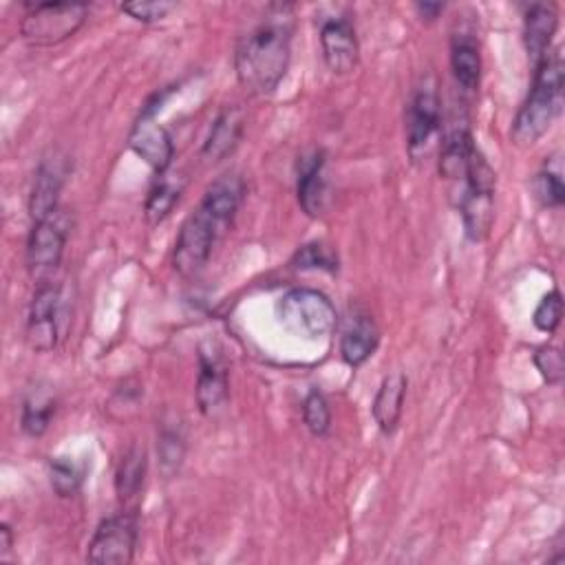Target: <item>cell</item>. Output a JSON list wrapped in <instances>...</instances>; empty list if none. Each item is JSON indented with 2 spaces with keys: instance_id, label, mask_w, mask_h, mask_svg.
Listing matches in <instances>:
<instances>
[{
  "instance_id": "6",
  "label": "cell",
  "mask_w": 565,
  "mask_h": 565,
  "mask_svg": "<svg viewBox=\"0 0 565 565\" xmlns=\"http://www.w3.org/2000/svg\"><path fill=\"white\" fill-rule=\"evenodd\" d=\"M227 230L230 227L216 221L203 205H196V210L185 216L177 234L172 249L174 269L185 278L196 276L207 265L214 245Z\"/></svg>"
},
{
  "instance_id": "9",
  "label": "cell",
  "mask_w": 565,
  "mask_h": 565,
  "mask_svg": "<svg viewBox=\"0 0 565 565\" xmlns=\"http://www.w3.org/2000/svg\"><path fill=\"white\" fill-rule=\"evenodd\" d=\"M62 287L51 280H42L31 298L26 316V344L35 353H49L57 347L62 335Z\"/></svg>"
},
{
  "instance_id": "13",
  "label": "cell",
  "mask_w": 565,
  "mask_h": 565,
  "mask_svg": "<svg viewBox=\"0 0 565 565\" xmlns=\"http://www.w3.org/2000/svg\"><path fill=\"white\" fill-rule=\"evenodd\" d=\"M320 51L327 68L335 75H349L360 60V42L349 18H329L320 26Z\"/></svg>"
},
{
  "instance_id": "27",
  "label": "cell",
  "mask_w": 565,
  "mask_h": 565,
  "mask_svg": "<svg viewBox=\"0 0 565 565\" xmlns=\"http://www.w3.org/2000/svg\"><path fill=\"white\" fill-rule=\"evenodd\" d=\"M338 254L333 252L331 245L322 243V241H311L305 243L302 247L296 249V254L291 256V267L300 269V271H327V274H335L338 271Z\"/></svg>"
},
{
  "instance_id": "3",
  "label": "cell",
  "mask_w": 565,
  "mask_h": 565,
  "mask_svg": "<svg viewBox=\"0 0 565 565\" xmlns=\"http://www.w3.org/2000/svg\"><path fill=\"white\" fill-rule=\"evenodd\" d=\"M494 190L497 174L479 148L472 150L463 179L461 194L457 201L459 216L463 223V234L472 243H481L494 221Z\"/></svg>"
},
{
  "instance_id": "10",
  "label": "cell",
  "mask_w": 565,
  "mask_h": 565,
  "mask_svg": "<svg viewBox=\"0 0 565 565\" xmlns=\"http://www.w3.org/2000/svg\"><path fill=\"white\" fill-rule=\"evenodd\" d=\"M68 218L57 210L49 218L33 221L29 238H26V267L35 278H44L57 269L64 256V247L68 241Z\"/></svg>"
},
{
  "instance_id": "7",
  "label": "cell",
  "mask_w": 565,
  "mask_h": 565,
  "mask_svg": "<svg viewBox=\"0 0 565 565\" xmlns=\"http://www.w3.org/2000/svg\"><path fill=\"white\" fill-rule=\"evenodd\" d=\"M166 90L154 93L137 115L130 132H128V148L143 159L154 174L168 172L172 159H174V143L170 132L157 121V110L161 108L166 99Z\"/></svg>"
},
{
  "instance_id": "28",
  "label": "cell",
  "mask_w": 565,
  "mask_h": 565,
  "mask_svg": "<svg viewBox=\"0 0 565 565\" xmlns=\"http://www.w3.org/2000/svg\"><path fill=\"white\" fill-rule=\"evenodd\" d=\"M49 481H51L53 492L60 499H68V497H75L79 492L82 481H84V472L73 459L55 457L49 463Z\"/></svg>"
},
{
  "instance_id": "33",
  "label": "cell",
  "mask_w": 565,
  "mask_h": 565,
  "mask_svg": "<svg viewBox=\"0 0 565 565\" xmlns=\"http://www.w3.org/2000/svg\"><path fill=\"white\" fill-rule=\"evenodd\" d=\"M174 9H177V2H168V0H137V2L119 4L121 13H126L128 18H132L137 22H143V24L159 22Z\"/></svg>"
},
{
  "instance_id": "14",
  "label": "cell",
  "mask_w": 565,
  "mask_h": 565,
  "mask_svg": "<svg viewBox=\"0 0 565 565\" xmlns=\"http://www.w3.org/2000/svg\"><path fill=\"white\" fill-rule=\"evenodd\" d=\"M66 163L64 159H42L33 172L31 190H29V216L31 221L49 218L57 212L60 194L66 181Z\"/></svg>"
},
{
  "instance_id": "35",
  "label": "cell",
  "mask_w": 565,
  "mask_h": 565,
  "mask_svg": "<svg viewBox=\"0 0 565 565\" xmlns=\"http://www.w3.org/2000/svg\"><path fill=\"white\" fill-rule=\"evenodd\" d=\"M11 547H13V532L9 523H0V558H7Z\"/></svg>"
},
{
  "instance_id": "16",
  "label": "cell",
  "mask_w": 565,
  "mask_h": 565,
  "mask_svg": "<svg viewBox=\"0 0 565 565\" xmlns=\"http://www.w3.org/2000/svg\"><path fill=\"white\" fill-rule=\"evenodd\" d=\"M558 29V11L552 2H534L523 18V44L532 66H536L552 49L554 33Z\"/></svg>"
},
{
  "instance_id": "25",
  "label": "cell",
  "mask_w": 565,
  "mask_h": 565,
  "mask_svg": "<svg viewBox=\"0 0 565 565\" xmlns=\"http://www.w3.org/2000/svg\"><path fill=\"white\" fill-rule=\"evenodd\" d=\"M55 408H57V402L51 391L33 388L31 393H26L20 411V426L24 435L42 437L51 426Z\"/></svg>"
},
{
  "instance_id": "34",
  "label": "cell",
  "mask_w": 565,
  "mask_h": 565,
  "mask_svg": "<svg viewBox=\"0 0 565 565\" xmlns=\"http://www.w3.org/2000/svg\"><path fill=\"white\" fill-rule=\"evenodd\" d=\"M415 11H417V15H419L422 20L433 22V20H437V15L444 11V4H441V2H417V4H415Z\"/></svg>"
},
{
  "instance_id": "19",
  "label": "cell",
  "mask_w": 565,
  "mask_h": 565,
  "mask_svg": "<svg viewBox=\"0 0 565 565\" xmlns=\"http://www.w3.org/2000/svg\"><path fill=\"white\" fill-rule=\"evenodd\" d=\"M406 386L408 380L404 373L395 371L382 377L373 404H371V415L375 426L380 428L382 435H393L404 411V397H406Z\"/></svg>"
},
{
  "instance_id": "30",
  "label": "cell",
  "mask_w": 565,
  "mask_h": 565,
  "mask_svg": "<svg viewBox=\"0 0 565 565\" xmlns=\"http://www.w3.org/2000/svg\"><path fill=\"white\" fill-rule=\"evenodd\" d=\"M532 192L543 207H561L565 203V183L554 170H539L532 179Z\"/></svg>"
},
{
  "instance_id": "5",
  "label": "cell",
  "mask_w": 565,
  "mask_h": 565,
  "mask_svg": "<svg viewBox=\"0 0 565 565\" xmlns=\"http://www.w3.org/2000/svg\"><path fill=\"white\" fill-rule=\"evenodd\" d=\"M276 313L289 333L309 340L329 335L338 320L333 302L311 287H294L285 291L276 305Z\"/></svg>"
},
{
  "instance_id": "26",
  "label": "cell",
  "mask_w": 565,
  "mask_h": 565,
  "mask_svg": "<svg viewBox=\"0 0 565 565\" xmlns=\"http://www.w3.org/2000/svg\"><path fill=\"white\" fill-rule=\"evenodd\" d=\"M157 457H159V468L166 475H172L181 468L185 457V433L177 419L161 424V430L157 437Z\"/></svg>"
},
{
  "instance_id": "11",
  "label": "cell",
  "mask_w": 565,
  "mask_h": 565,
  "mask_svg": "<svg viewBox=\"0 0 565 565\" xmlns=\"http://www.w3.org/2000/svg\"><path fill=\"white\" fill-rule=\"evenodd\" d=\"M441 124V102L437 82L433 75L424 77V82L415 88L408 113H406V148L413 159L426 154L430 139L439 130Z\"/></svg>"
},
{
  "instance_id": "31",
  "label": "cell",
  "mask_w": 565,
  "mask_h": 565,
  "mask_svg": "<svg viewBox=\"0 0 565 565\" xmlns=\"http://www.w3.org/2000/svg\"><path fill=\"white\" fill-rule=\"evenodd\" d=\"M561 318H563V296L558 289H552L539 300L532 313V322L539 331L554 333L561 324Z\"/></svg>"
},
{
  "instance_id": "1",
  "label": "cell",
  "mask_w": 565,
  "mask_h": 565,
  "mask_svg": "<svg viewBox=\"0 0 565 565\" xmlns=\"http://www.w3.org/2000/svg\"><path fill=\"white\" fill-rule=\"evenodd\" d=\"M291 4H269L267 18L249 29L236 44L234 71L245 93L271 95L291 62Z\"/></svg>"
},
{
  "instance_id": "29",
  "label": "cell",
  "mask_w": 565,
  "mask_h": 565,
  "mask_svg": "<svg viewBox=\"0 0 565 565\" xmlns=\"http://www.w3.org/2000/svg\"><path fill=\"white\" fill-rule=\"evenodd\" d=\"M302 422L313 437H324L331 428V408L318 388H311L302 402Z\"/></svg>"
},
{
  "instance_id": "20",
  "label": "cell",
  "mask_w": 565,
  "mask_h": 565,
  "mask_svg": "<svg viewBox=\"0 0 565 565\" xmlns=\"http://www.w3.org/2000/svg\"><path fill=\"white\" fill-rule=\"evenodd\" d=\"M380 344V329L369 313H355L340 335V355L349 366H362Z\"/></svg>"
},
{
  "instance_id": "24",
  "label": "cell",
  "mask_w": 565,
  "mask_h": 565,
  "mask_svg": "<svg viewBox=\"0 0 565 565\" xmlns=\"http://www.w3.org/2000/svg\"><path fill=\"white\" fill-rule=\"evenodd\" d=\"M148 468V455L146 448L139 444H132L115 468V492L121 501H130L135 494H139Z\"/></svg>"
},
{
  "instance_id": "4",
  "label": "cell",
  "mask_w": 565,
  "mask_h": 565,
  "mask_svg": "<svg viewBox=\"0 0 565 565\" xmlns=\"http://www.w3.org/2000/svg\"><path fill=\"white\" fill-rule=\"evenodd\" d=\"M20 20V38L33 49H49L73 38L86 22L84 2H31Z\"/></svg>"
},
{
  "instance_id": "8",
  "label": "cell",
  "mask_w": 565,
  "mask_h": 565,
  "mask_svg": "<svg viewBox=\"0 0 565 565\" xmlns=\"http://www.w3.org/2000/svg\"><path fill=\"white\" fill-rule=\"evenodd\" d=\"M139 521L135 512H117L102 519L88 541L86 561L95 565H128L135 558Z\"/></svg>"
},
{
  "instance_id": "21",
  "label": "cell",
  "mask_w": 565,
  "mask_h": 565,
  "mask_svg": "<svg viewBox=\"0 0 565 565\" xmlns=\"http://www.w3.org/2000/svg\"><path fill=\"white\" fill-rule=\"evenodd\" d=\"M245 199V181L236 172H227L218 177L203 194L201 203L216 221H221L225 227L232 225L241 203Z\"/></svg>"
},
{
  "instance_id": "2",
  "label": "cell",
  "mask_w": 565,
  "mask_h": 565,
  "mask_svg": "<svg viewBox=\"0 0 565 565\" xmlns=\"http://www.w3.org/2000/svg\"><path fill=\"white\" fill-rule=\"evenodd\" d=\"M563 82L565 68L561 49H550V53L534 66L532 86L512 121L510 141L514 146L530 148L547 132V128L561 113Z\"/></svg>"
},
{
  "instance_id": "22",
  "label": "cell",
  "mask_w": 565,
  "mask_h": 565,
  "mask_svg": "<svg viewBox=\"0 0 565 565\" xmlns=\"http://www.w3.org/2000/svg\"><path fill=\"white\" fill-rule=\"evenodd\" d=\"M450 71L457 86L475 93L481 82V53L472 33H455L450 40Z\"/></svg>"
},
{
  "instance_id": "12",
  "label": "cell",
  "mask_w": 565,
  "mask_h": 565,
  "mask_svg": "<svg viewBox=\"0 0 565 565\" xmlns=\"http://www.w3.org/2000/svg\"><path fill=\"white\" fill-rule=\"evenodd\" d=\"M196 406L205 417L216 415L230 397L227 364L218 349L210 342L199 347V373H196Z\"/></svg>"
},
{
  "instance_id": "17",
  "label": "cell",
  "mask_w": 565,
  "mask_h": 565,
  "mask_svg": "<svg viewBox=\"0 0 565 565\" xmlns=\"http://www.w3.org/2000/svg\"><path fill=\"white\" fill-rule=\"evenodd\" d=\"M475 139L468 126V119H452L450 126L441 135L439 148V174L448 181H461L468 159L475 150Z\"/></svg>"
},
{
  "instance_id": "15",
  "label": "cell",
  "mask_w": 565,
  "mask_h": 565,
  "mask_svg": "<svg viewBox=\"0 0 565 565\" xmlns=\"http://www.w3.org/2000/svg\"><path fill=\"white\" fill-rule=\"evenodd\" d=\"M327 154L324 150H311L298 163V179H296V194L302 212L311 218L320 216L327 205Z\"/></svg>"
},
{
  "instance_id": "23",
  "label": "cell",
  "mask_w": 565,
  "mask_h": 565,
  "mask_svg": "<svg viewBox=\"0 0 565 565\" xmlns=\"http://www.w3.org/2000/svg\"><path fill=\"white\" fill-rule=\"evenodd\" d=\"M183 179L174 177V174H157L146 203H143V216L148 221V225H159L170 212L172 207L179 203L181 192H183Z\"/></svg>"
},
{
  "instance_id": "32",
  "label": "cell",
  "mask_w": 565,
  "mask_h": 565,
  "mask_svg": "<svg viewBox=\"0 0 565 565\" xmlns=\"http://www.w3.org/2000/svg\"><path fill=\"white\" fill-rule=\"evenodd\" d=\"M532 362L547 384H561L565 375V360L558 347L541 344L532 353Z\"/></svg>"
},
{
  "instance_id": "18",
  "label": "cell",
  "mask_w": 565,
  "mask_h": 565,
  "mask_svg": "<svg viewBox=\"0 0 565 565\" xmlns=\"http://www.w3.org/2000/svg\"><path fill=\"white\" fill-rule=\"evenodd\" d=\"M243 132H245V113L238 106L223 108L212 121L210 132L203 141V148H201L203 159L210 163L223 161L236 150V146L243 139Z\"/></svg>"
}]
</instances>
